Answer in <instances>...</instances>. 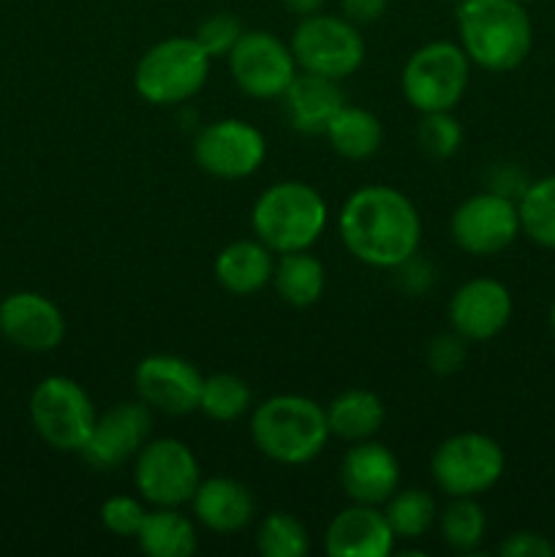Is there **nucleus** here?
I'll list each match as a JSON object with an SVG mask.
<instances>
[{
	"instance_id": "1",
	"label": "nucleus",
	"mask_w": 555,
	"mask_h": 557,
	"mask_svg": "<svg viewBox=\"0 0 555 557\" xmlns=\"http://www.w3.org/2000/svg\"><path fill=\"white\" fill-rule=\"evenodd\" d=\"M337 226L348 253L379 270L408 264L422 239L417 207L390 185H368L348 196Z\"/></svg>"
},
{
	"instance_id": "2",
	"label": "nucleus",
	"mask_w": 555,
	"mask_h": 557,
	"mask_svg": "<svg viewBox=\"0 0 555 557\" xmlns=\"http://www.w3.org/2000/svg\"><path fill=\"white\" fill-rule=\"evenodd\" d=\"M457 30L462 52L484 71H511L531 52V16L520 0H460Z\"/></svg>"
},
{
	"instance_id": "3",
	"label": "nucleus",
	"mask_w": 555,
	"mask_h": 557,
	"mask_svg": "<svg viewBox=\"0 0 555 557\" xmlns=\"http://www.w3.org/2000/svg\"><path fill=\"white\" fill-rule=\"evenodd\" d=\"M326 408L303 395L267 397L250 419L256 449L281 466H305L321 455L330 438Z\"/></svg>"
},
{
	"instance_id": "4",
	"label": "nucleus",
	"mask_w": 555,
	"mask_h": 557,
	"mask_svg": "<svg viewBox=\"0 0 555 557\" xmlns=\"http://www.w3.org/2000/svg\"><path fill=\"white\" fill-rule=\"evenodd\" d=\"M254 232L272 253L308 250L324 234L326 201L313 185L286 180L256 199L250 212Z\"/></svg>"
},
{
	"instance_id": "5",
	"label": "nucleus",
	"mask_w": 555,
	"mask_h": 557,
	"mask_svg": "<svg viewBox=\"0 0 555 557\" xmlns=\"http://www.w3.org/2000/svg\"><path fill=\"white\" fill-rule=\"evenodd\" d=\"M210 58L196 38L172 36L147 49L134 71V87L152 107H174L205 87Z\"/></svg>"
},
{
	"instance_id": "6",
	"label": "nucleus",
	"mask_w": 555,
	"mask_h": 557,
	"mask_svg": "<svg viewBox=\"0 0 555 557\" xmlns=\"http://www.w3.org/2000/svg\"><path fill=\"white\" fill-rule=\"evenodd\" d=\"M471 76V60L452 41H430L408 58L400 87L417 112H452Z\"/></svg>"
},
{
	"instance_id": "7",
	"label": "nucleus",
	"mask_w": 555,
	"mask_h": 557,
	"mask_svg": "<svg viewBox=\"0 0 555 557\" xmlns=\"http://www.w3.org/2000/svg\"><path fill=\"white\" fill-rule=\"evenodd\" d=\"M288 47L299 71L335 82L351 76L365 63V38L346 16H303L294 27Z\"/></svg>"
},
{
	"instance_id": "8",
	"label": "nucleus",
	"mask_w": 555,
	"mask_h": 557,
	"mask_svg": "<svg viewBox=\"0 0 555 557\" xmlns=\"http://www.w3.org/2000/svg\"><path fill=\"white\" fill-rule=\"evenodd\" d=\"M98 413L90 395L65 375H49L30 395V422L44 444L58 451H82Z\"/></svg>"
},
{
	"instance_id": "9",
	"label": "nucleus",
	"mask_w": 555,
	"mask_h": 557,
	"mask_svg": "<svg viewBox=\"0 0 555 557\" xmlns=\"http://www.w3.org/2000/svg\"><path fill=\"white\" fill-rule=\"evenodd\" d=\"M504 451L490 435L457 433L430 457L435 484L452 498H477L504 476Z\"/></svg>"
},
{
	"instance_id": "10",
	"label": "nucleus",
	"mask_w": 555,
	"mask_h": 557,
	"mask_svg": "<svg viewBox=\"0 0 555 557\" xmlns=\"http://www.w3.org/2000/svg\"><path fill=\"white\" fill-rule=\"evenodd\" d=\"M226 63L239 90L259 101L283 98L297 76L292 47L267 30H245L226 54Z\"/></svg>"
},
{
	"instance_id": "11",
	"label": "nucleus",
	"mask_w": 555,
	"mask_h": 557,
	"mask_svg": "<svg viewBox=\"0 0 555 557\" xmlns=\"http://www.w3.org/2000/svg\"><path fill=\"white\" fill-rule=\"evenodd\" d=\"M134 482L141 498L152 506L190 504L199 487V462L188 444L177 438L150 441L136 455Z\"/></svg>"
},
{
	"instance_id": "12",
	"label": "nucleus",
	"mask_w": 555,
	"mask_h": 557,
	"mask_svg": "<svg viewBox=\"0 0 555 557\" xmlns=\"http://www.w3.org/2000/svg\"><path fill=\"white\" fill-rule=\"evenodd\" d=\"M452 239L471 256L501 253L520 232L517 205L501 190H484L462 201L449 221Z\"/></svg>"
},
{
	"instance_id": "13",
	"label": "nucleus",
	"mask_w": 555,
	"mask_h": 557,
	"mask_svg": "<svg viewBox=\"0 0 555 557\" xmlns=\"http://www.w3.org/2000/svg\"><path fill=\"white\" fill-rule=\"evenodd\" d=\"M267 141L256 125L226 117L205 125L194 139V161L221 180L250 177L264 163Z\"/></svg>"
},
{
	"instance_id": "14",
	"label": "nucleus",
	"mask_w": 555,
	"mask_h": 557,
	"mask_svg": "<svg viewBox=\"0 0 555 557\" xmlns=\"http://www.w3.org/2000/svg\"><path fill=\"white\" fill-rule=\"evenodd\" d=\"M134 384L141 403L172 417H185L190 411H199L205 379L185 359L172 357V354H152L136 364Z\"/></svg>"
},
{
	"instance_id": "15",
	"label": "nucleus",
	"mask_w": 555,
	"mask_h": 557,
	"mask_svg": "<svg viewBox=\"0 0 555 557\" xmlns=\"http://www.w3.org/2000/svg\"><path fill=\"white\" fill-rule=\"evenodd\" d=\"M150 430L152 417L147 403H118L96 419L90 438L82 446V457L101 471L118 468L128 457L139 455Z\"/></svg>"
},
{
	"instance_id": "16",
	"label": "nucleus",
	"mask_w": 555,
	"mask_h": 557,
	"mask_svg": "<svg viewBox=\"0 0 555 557\" xmlns=\"http://www.w3.org/2000/svg\"><path fill=\"white\" fill-rule=\"evenodd\" d=\"M511 319V294L493 277L462 283L449 302L452 332L468 343L493 341Z\"/></svg>"
},
{
	"instance_id": "17",
	"label": "nucleus",
	"mask_w": 555,
	"mask_h": 557,
	"mask_svg": "<svg viewBox=\"0 0 555 557\" xmlns=\"http://www.w3.org/2000/svg\"><path fill=\"white\" fill-rule=\"evenodd\" d=\"M0 332L16 348L41 354L63 343L65 319L44 294L14 292L0 302Z\"/></svg>"
},
{
	"instance_id": "18",
	"label": "nucleus",
	"mask_w": 555,
	"mask_h": 557,
	"mask_svg": "<svg viewBox=\"0 0 555 557\" xmlns=\"http://www.w3.org/2000/svg\"><path fill=\"white\" fill-rule=\"evenodd\" d=\"M341 484L343 493L354 504L381 506L395 495L400 484V466L397 457L375 441H357L351 449L343 455L341 462Z\"/></svg>"
},
{
	"instance_id": "19",
	"label": "nucleus",
	"mask_w": 555,
	"mask_h": 557,
	"mask_svg": "<svg viewBox=\"0 0 555 557\" xmlns=\"http://www.w3.org/2000/svg\"><path fill=\"white\" fill-rule=\"evenodd\" d=\"M324 549L330 557H390L395 553V533L384 511L354 504L330 522Z\"/></svg>"
},
{
	"instance_id": "20",
	"label": "nucleus",
	"mask_w": 555,
	"mask_h": 557,
	"mask_svg": "<svg viewBox=\"0 0 555 557\" xmlns=\"http://www.w3.org/2000/svg\"><path fill=\"white\" fill-rule=\"evenodd\" d=\"M190 506H194L196 520L207 531L215 533L243 531L245 525H250L256 511L250 490L243 482H234V479L226 476L199 482L194 498H190Z\"/></svg>"
},
{
	"instance_id": "21",
	"label": "nucleus",
	"mask_w": 555,
	"mask_h": 557,
	"mask_svg": "<svg viewBox=\"0 0 555 557\" xmlns=\"http://www.w3.org/2000/svg\"><path fill=\"white\" fill-rule=\"evenodd\" d=\"M288 123L303 134H324L326 123L343 107V92L335 79L316 74H297L283 92Z\"/></svg>"
},
{
	"instance_id": "22",
	"label": "nucleus",
	"mask_w": 555,
	"mask_h": 557,
	"mask_svg": "<svg viewBox=\"0 0 555 557\" xmlns=\"http://www.w3.org/2000/svg\"><path fill=\"white\" fill-rule=\"evenodd\" d=\"M275 272L272 250L261 239H237L226 245L215 259V277L229 294L248 297L264 288Z\"/></svg>"
},
{
	"instance_id": "23",
	"label": "nucleus",
	"mask_w": 555,
	"mask_h": 557,
	"mask_svg": "<svg viewBox=\"0 0 555 557\" xmlns=\"http://www.w3.org/2000/svg\"><path fill=\"white\" fill-rule=\"evenodd\" d=\"M136 542L150 557H188L199 547L194 522L177 511V506H156V511H147Z\"/></svg>"
},
{
	"instance_id": "24",
	"label": "nucleus",
	"mask_w": 555,
	"mask_h": 557,
	"mask_svg": "<svg viewBox=\"0 0 555 557\" xmlns=\"http://www.w3.org/2000/svg\"><path fill=\"white\" fill-rule=\"evenodd\" d=\"M386 408L375 392L368 389H348L337 395L335 400L326 406V422H330V433L343 441H368L384 428Z\"/></svg>"
},
{
	"instance_id": "25",
	"label": "nucleus",
	"mask_w": 555,
	"mask_h": 557,
	"mask_svg": "<svg viewBox=\"0 0 555 557\" xmlns=\"http://www.w3.org/2000/svg\"><path fill=\"white\" fill-rule=\"evenodd\" d=\"M324 134L330 139L332 150L337 156L348 158V161L370 158L381 147V139H384V128H381L379 117L373 112L359 107H346V103L326 123Z\"/></svg>"
},
{
	"instance_id": "26",
	"label": "nucleus",
	"mask_w": 555,
	"mask_h": 557,
	"mask_svg": "<svg viewBox=\"0 0 555 557\" xmlns=\"http://www.w3.org/2000/svg\"><path fill=\"white\" fill-rule=\"evenodd\" d=\"M272 283L278 288V297L292 308H308L319 302L324 292V264L308 250H292L281 253L272 272Z\"/></svg>"
},
{
	"instance_id": "27",
	"label": "nucleus",
	"mask_w": 555,
	"mask_h": 557,
	"mask_svg": "<svg viewBox=\"0 0 555 557\" xmlns=\"http://www.w3.org/2000/svg\"><path fill=\"white\" fill-rule=\"evenodd\" d=\"M517 212H520V232H526L533 243L555 250V177L528 185Z\"/></svg>"
},
{
	"instance_id": "28",
	"label": "nucleus",
	"mask_w": 555,
	"mask_h": 557,
	"mask_svg": "<svg viewBox=\"0 0 555 557\" xmlns=\"http://www.w3.org/2000/svg\"><path fill=\"white\" fill-rule=\"evenodd\" d=\"M395 539H419L435 520V504L424 490H395L384 511Z\"/></svg>"
},
{
	"instance_id": "29",
	"label": "nucleus",
	"mask_w": 555,
	"mask_h": 557,
	"mask_svg": "<svg viewBox=\"0 0 555 557\" xmlns=\"http://www.w3.org/2000/svg\"><path fill=\"white\" fill-rule=\"evenodd\" d=\"M250 408V389L243 379L232 373H215L205 379L199 397V411L215 422H232Z\"/></svg>"
},
{
	"instance_id": "30",
	"label": "nucleus",
	"mask_w": 555,
	"mask_h": 557,
	"mask_svg": "<svg viewBox=\"0 0 555 557\" xmlns=\"http://www.w3.org/2000/svg\"><path fill=\"white\" fill-rule=\"evenodd\" d=\"M256 549L264 557H305L310 553V539L297 517L275 511L261 520L256 531Z\"/></svg>"
},
{
	"instance_id": "31",
	"label": "nucleus",
	"mask_w": 555,
	"mask_h": 557,
	"mask_svg": "<svg viewBox=\"0 0 555 557\" xmlns=\"http://www.w3.org/2000/svg\"><path fill=\"white\" fill-rule=\"evenodd\" d=\"M488 531L482 506L473 498H452L441 515V536L457 553H471L479 547Z\"/></svg>"
},
{
	"instance_id": "32",
	"label": "nucleus",
	"mask_w": 555,
	"mask_h": 557,
	"mask_svg": "<svg viewBox=\"0 0 555 557\" xmlns=\"http://www.w3.org/2000/svg\"><path fill=\"white\" fill-rule=\"evenodd\" d=\"M417 141L430 158H449L460 150L462 128L452 112H428L417 128Z\"/></svg>"
},
{
	"instance_id": "33",
	"label": "nucleus",
	"mask_w": 555,
	"mask_h": 557,
	"mask_svg": "<svg viewBox=\"0 0 555 557\" xmlns=\"http://www.w3.org/2000/svg\"><path fill=\"white\" fill-rule=\"evenodd\" d=\"M243 25L232 14H212L196 30V44L207 52V58H226L234 49V44L243 36Z\"/></svg>"
},
{
	"instance_id": "34",
	"label": "nucleus",
	"mask_w": 555,
	"mask_h": 557,
	"mask_svg": "<svg viewBox=\"0 0 555 557\" xmlns=\"http://www.w3.org/2000/svg\"><path fill=\"white\" fill-rule=\"evenodd\" d=\"M145 517V506L136 498H128V495H114V498L103 500L101 506V522L114 533V536L136 539Z\"/></svg>"
},
{
	"instance_id": "35",
	"label": "nucleus",
	"mask_w": 555,
	"mask_h": 557,
	"mask_svg": "<svg viewBox=\"0 0 555 557\" xmlns=\"http://www.w3.org/2000/svg\"><path fill=\"white\" fill-rule=\"evenodd\" d=\"M462 362H466V341H462L457 332H452V335H441L430 343L428 364L435 370V373L441 375L455 373V370L462 368Z\"/></svg>"
},
{
	"instance_id": "36",
	"label": "nucleus",
	"mask_w": 555,
	"mask_h": 557,
	"mask_svg": "<svg viewBox=\"0 0 555 557\" xmlns=\"http://www.w3.org/2000/svg\"><path fill=\"white\" fill-rule=\"evenodd\" d=\"M498 553L504 557H553L555 547L544 536L531 531L511 533L504 544L498 547Z\"/></svg>"
},
{
	"instance_id": "37",
	"label": "nucleus",
	"mask_w": 555,
	"mask_h": 557,
	"mask_svg": "<svg viewBox=\"0 0 555 557\" xmlns=\"http://www.w3.org/2000/svg\"><path fill=\"white\" fill-rule=\"evenodd\" d=\"M390 0H341V11L348 22L354 25H370V22L381 20Z\"/></svg>"
},
{
	"instance_id": "38",
	"label": "nucleus",
	"mask_w": 555,
	"mask_h": 557,
	"mask_svg": "<svg viewBox=\"0 0 555 557\" xmlns=\"http://www.w3.org/2000/svg\"><path fill=\"white\" fill-rule=\"evenodd\" d=\"M283 5H286L292 14L310 16V14H319L321 5H324V0H283Z\"/></svg>"
},
{
	"instance_id": "39",
	"label": "nucleus",
	"mask_w": 555,
	"mask_h": 557,
	"mask_svg": "<svg viewBox=\"0 0 555 557\" xmlns=\"http://www.w3.org/2000/svg\"><path fill=\"white\" fill-rule=\"evenodd\" d=\"M550 326H553V332H555V302H553V308H550Z\"/></svg>"
},
{
	"instance_id": "40",
	"label": "nucleus",
	"mask_w": 555,
	"mask_h": 557,
	"mask_svg": "<svg viewBox=\"0 0 555 557\" xmlns=\"http://www.w3.org/2000/svg\"><path fill=\"white\" fill-rule=\"evenodd\" d=\"M520 3H531V0H520Z\"/></svg>"
}]
</instances>
